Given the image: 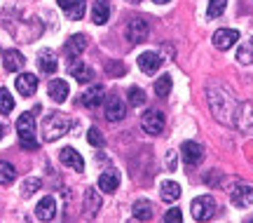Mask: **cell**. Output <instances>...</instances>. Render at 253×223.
<instances>
[{
	"mask_svg": "<svg viewBox=\"0 0 253 223\" xmlns=\"http://www.w3.org/2000/svg\"><path fill=\"white\" fill-rule=\"evenodd\" d=\"M73 122L68 115H63V113H49V115L42 120V139L45 141H56V139H61L63 134L73 129Z\"/></svg>",
	"mask_w": 253,
	"mask_h": 223,
	"instance_id": "1",
	"label": "cell"
},
{
	"mask_svg": "<svg viewBox=\"0 0 253 223\" xmlns=\"http://www.w3.org/2000/svg\"><path fill=\"white\" fill-rule=\"evenodd\" d=\"M17 134H19V143H21L24 151H36L38 139H36V120H33V113H21L19 115Z\"/></svg>",
	"mask_w": 253,
	"mask_h": 223,
	"instance_id": "2",
	"label": "cell"
},
{
	"mask_svg": "<svg viewBox=\"0 0 253 223\" xmlns=\"http://www.w3.org/2000/svg\"><path fill=\"white\" fill-rule=\"evenodd\" d=\"M190 212H192V219H195V221H209V219H213V214L218 212L216 200L211 195L195 197L192 205H190Z\"/></svg>",
	"mask_w": 253,
	"mask_h": 223,
	"instance_id": "3",
	"label": "cell"
},
{
	"mask_svg": "<svg viewBox=\"0 0 253 223\" xmlns=\"http://www.w3.org/2000/svg\"><path fill=\"white\" fill-rule=\"evenodd\" d=\"M141 127H143V132L150 134V136L162 134V129H164V113L162 111H157V108H148L143 115H141Z\"/></svg>",
	"mask_w": 253,
	"mask_h": 223,
	"instance_id": "4",
	"label": "cell"
},
{
	"mask_svg": "<svg viewBox=\"0 0 253 223\" xmlns=\"http://www.w3.org/2000/svg\"><path fill=\"white\" fill-rule=\"evenodd\" d=\"M230 202L235 207H239V209L251 207L253 205V186H249V183H237V186H232V190H230Z\"/></svg>",
	"mask_w": 253,
	"mask_h": 223,
	"instance_id": "5",
	"label": "cell"
},
{
	"mask_svg": "<svg viewBox=\"0 0 253 223\" xmlns=\"http://www.w3.org/2000/svg\"><path fill=\"white\" fill-rule=\"evenodd\" d=\"M150 33V28H148V21L141 17L131 19V24L126 26V40L131 45H138V43H145V38Z\"/></svg>",
	"mask_w": 253,
	"mask_h": 223,
	"instance_id": "6",
	"label": "cell"
},
{
	"mask_svg": "<svg viewBox=\"0 0 253 223\" xmlns=\"http://www.w3.org/2000/svg\"><path fill=\"white\" fill-rule=\"evenodd\" d=\"M68 73H71L78 82H82V85H84V82H89V80H94V71H91L84 61H80L78 56H73L71 61H68Z\"/></svg>",
	"mask_w": 253,
	"mask_h": 223,
	"instance_id": "7",
	"label": "cell"
},
{
	"mask_svg": "<svg viewBox=\"0 0 253 223\" xmlns=\"http://www.w3.org/2000/svg\"><path fill=\"white\" fill-rule=\"evenodd\" d=\"M56 5H59L63 14L68 19H73V21H78V19L84 17V9H87L84 0H56Z\"/></svg>",
	"mask_w": 253,
	"mask_h": 223,
	"instance_id": "8",
	"label": "cell"
},
{
	"mask_svg": "<svg viewBox=\"0 0 253 223\" xmlns=\"http://www.w3.org/2000/svg\"><path fill=\"white\" fill-rule=\"evenodd\" d=\"M181 158H183V162H188V165H197V162H202V158H204V148H202V143L183 141Z\"/></svg>",
	"mask_w": 253,
	"mask_h": 223,
	"instance_id": "9",
	"label": "cell"
},
{
	"mask_svg": "<svg viewBox=\"0 0 253 223\" xmlns=\"http://www.w3.org/2000/svg\"><path fill=\"white\" fill-rule=\"evenodd\" d=\"M59 160H61L66 167H71L73 171H84V160H82V155L75 151V148H71V146L61 148V153H59Z\"/></svg>",
	"mask_w": 253,
	"mask_h": 223,
	"instance_id": "10",
	"label": "cell"
},
{
	"mask_svg": "<svg viewBox=\"0 0 253 223\" xmlns=\"http://www.w3.org/2000/svg\"><path fill=\"white\" fill-rule=\"evenodd\" d=\"M2 66H5V71L17 73L26 66V59H24V54L19 52V50L12 47V50H5V52H2Z\"/></svg>",
	"mask_w": 253,
	"mask_h": 223,
	"instance_id": "11",
	"label": "cell"
},
{
	"mask_svg": "<svg viewBox=\"0 0 253 223\" xmlns=\"http://www.w3.org/2000/svg\"><path fill=\"white\" fill-rule=\"evenodd\" d=\"M138 68L145 73V75H153L162 68V56L157 52H143L138 56Z\"/></svg>",
	"mask_w": 253,
	"mask_h": 223,
	"instance_id": "12",
	"label": "cell"
},
{
	"mask_svg": "<svg viewBox=\"0 0 253 223\" xmlns=\"http://www.w3.org/2000/svg\"><path fill=\"white\" fill-rule=\"evenodd\" d=\"M235 43H239V33H237L235 28H220L213 33V45H216L218 50H230Z\"/></svg>",
	"mask_w": 253,
	"mask_h": 223,
	"instance_id": "13",
	"label": "cell"
},
{
	"mask_svg": "<svg viewBox=\"0 0 253 223\" xmlns=\"http://www.w3.org/2000/svg\"><path fill=\"white\" fill-rule=\"evenodd\" d=\"M125 115H126V106L122 99L120 97L106 99V117H108L110 122H120Z\"/></svg>",
	"mask_w": 253,
	"mask_h": 223,
	"instance_id": "14",
	"label": "cell"
},
{
	"mask_svg": "<svg viewBox=\"0 0 253 223\" xmlns=\"http://www.w3.org/2000/svg\"><path fill=\"white\" fill-rule=\"evenodd\" d=\"M14 85H17V92L21 97H33L38 89V78L33 73H21L17 80H14Z\"/></svg>",
	"mask_w": 253,
	"mask_h": 223,
	"instance_id": "15",
	"label": "cell"
},
{
	"mask_svg": "<svg viewBox=\"0 0 253 223\" xmlns=\"http://www.w3.org/2000/svg\"><path fill=\"white\" fill-rule=\"evenodd\" d=\"M36 216L40 219V221H52L56 216V202H54V197L52 195H47L42 197L40 202L36 205Z\"/></svg>",
	"mask_w": 253,
	"mask_h": 223,
	"instance_id": "16",
	"label": "cell"
},
{
	"mask_svg": "<svg viewBox=\"0 0 253 223\" xmlns=\"http://www.w3.org/2000/svg\"><path fill=\"white\" fill-rule=\"evenodd\" d=\"M47 92H49V99H52V101L63 104V101L68 99V82L61 80V78H54V80H49Z\"/></svg>",
	"mask_w": 253,
	"mask_h": 223,
	"instance_id": "17",
	"label": "cell"
},
{
	"mask_svg": "<svg viewBox=\"0 0 253 223\" xmlns=\"http://www.w3.org/2000/svg\"><path fill=\"white\" fill-rule=\"evenodd\" d=\"M103 99H106V89L101 87V85H91V87L82 94V104L89 108H96L103 104Z\"/></svg>",
	"mask_w": 253,
	"mask_h": 223,
	"instance_id": "18",
	"label": "cell"
},
{
	"mask_svg": "<svg viewBox=\"0 0 253 223\" xmlns=\"http://www.w3.org/2000/svg\"><path fill=\"white\" fill-rule=\"evenodd\" d=\"M87 50V36H82V33H75V36H71L68 40H66V54L68 56H80L82 52Z\"/></svg>",
	"mask_w": 253,
	"mask_h": 223,
	"instance_id": "19",
	"label": "cell"
},
{
	"mask_svg": "<svg viewBox=\"0 0 253 223\" xmlns=\"http://www.w3.org/2000/svg\"><path fill=\"white\" fill-rule=\"evenodd\" d=\"M99 188L103 193H115L120 188V171L118 169H110V171H103L99 176Z\"/></svg>",
	"mask_w": 253,
	"mask_h": 223,
	"instance_id": "20",
	"label": "cell"
},
{
	"mask_svg": "<svg viewBox=\"0 0 253 223\" xmlns=\"http://www.w3.org/2000/svg\"><path fill=\"white\" fill-rule=\"evenodd\" d=\"M110 17V0H94V7H91V21L94 24H106Z\"/></svg>",
	"mask_w": 253,
	"mask_h": 223,
	"instance_id": "21",
	"label": "cell"
},
{
	"mask_svg": "<svg viewBox=\"0 0 253 223\" xmlns=\"http://www.w3.org/2000/svg\"><path fill=\"white\" fill-rule=\"evenodd\" d=\"M38 66H40V71L47 73V75H52V73L56 71V56L52 50H42V52L38 54Z\"/></svg>",
	"mask_w": 253,
	"mask_h": 223,
	"instance_id": "22",
	"label": "cell"
},
{
	"mask_svg": "<svg viewBox=\"0 0 253 223\" xmlns=\"http://www.w3.org/2000/svg\"><path fill=\"white\" fill-rule=\"evenodd\" d=\"M131 214H134L136 221H150L153 219V205L148 200H136L134 207H131Z\"/></svg>",
	"mask_w": 253,
	"mask_h": 223,
	"instance_id": "23",
	"label": "cell"
},
{
	"mask_svg": "<svg viewBox=\"0 0 253 223\" xmlns=\"http://www.w3.org/2000/svg\"><path fill=\"white\" fill-rule=\"evenodd\" d=\"M160 195H162L164 202H176L181 197V186L176 181H164L160 186Z\"/></svg>",
	"mask_w": 253,
	"mask_h": 223,
	"instance_id": "24",
	"label": "cell"
},
{
	"mask_svg": "<svg viewBox=\"0 0 253 223\" xmlns=\"http://www.w3.org/2000/svg\"><path fill=\"white\" fill-rule=\"evenodd\" d=\"M237 61L244 63V66H251L253 63V43L239 45V50H237Z\"/></svg>",
	"mask_w": 253,
	"mask_h": 223,
	"instance_id": "25",
	"label": "cell"
},
{
	"mask_svg": "<svg viewBox=\"0 0 253 223\" xmlns=\"http://www.w3.org/2000/svg\"><path fill=\"white\" fill-rule=\"evenodd\" d=\"M171 85H173L171 75H162V78H157V80H155V94H157V97H162V99L169 97Z\"/></svg>",
	"mask_w": 253,
	"mask_h": 223,
	"instance_id": "26",
	"label": "cell"
},
{
	"mask_svg": "<svg viewBox=\"0 0 253 223\" xmlns=\"http://www.w3.org/2000/svg\"><path fill=\"white\" fill-rule=\"evenodd\" d=\"M14 178H17V169H14L9 162L0 160V183H2V186H7V183H12Z\"/></svg>",
	"mask_w": 253,
	"mask_h": 223,
	"instance_id": "27",
	"label": "cell"
},
{
	"mask_svg": "<svg viewBox=\"0 0 253 223\" xmlns=\"http://www.w3.org/2000/svg\"><path fill=\"white\" fill-rule=\"evenodd\" d=\"M12 111H14V99H12V94H9L7 89L2 87L0 89V113L7 115V113H12Z\"/></svg>",
	"mask_w": 253,
	"mask_h": 223,
	"instance_id": "28",
	"label": "cell"
},
{
	"mask_svg": "<svg viewBox=\"0 0 253 223\" xmlns=\"http://www.w3.org/2000/svg\"><path fill=\"white\" fill-rule=\"evenodd\" d=\"M225 7H227V0H209V9H207L209 19H218L225 12Z\"/></svg>",
	"mask_w": 253,
	"mask_h": 223,
	"instance_id": "29",
	"label": "cell"
},
{
	"mask_svg": "<svg viewBox=\"0 0 253 223\" xmlns=\"http://www.w3.org/2000/svg\"><path fill=\"white\" fill-rule=\"evenodd\" d=\"M40 186H42V181H40V178H26V181H24V186H21V195L31 197L36 190H40Z\"/></svg>",
	"mask_w": 253,
	"mask_h": 223,
	"instance_id": "30",
	"label": "cell"
},
{
	"mask_svg": "<svg viewBox=\"0 0 253 223\" xmlns=\"http://www.w3.org/2000/svg\"><path fill=\"white\" fill-rule=\"evenodd\" d=\"M129 104L131 106H143L145 104V92L141 87H129Z\"/></svg>",
	"mask_w": 253,
	"mask_h": 223,
	"instance_id": "31",
	"label": "cell"
},
{
	"mask_svg": "<svg viewBox=\"0 0 253 223\" xmlns=\"http://www.w3.org/2000/svg\"><path fill=\"white\" fill-rule=\"evenodd\" d=\"M87 141L91 143V146H96V148H101L103 146V134H101L99 127H89V132H87Z\"/></svg>",
	"mask_w": 253,
	"mask_h": 223,
	"instance_id": "32",
	"label": "cell"
},
{
	"mask_svg": "<svg viewBox=\"0 0 253 223\" xmlns=\"http://www.w3.org/2000/svg\"><path fill=\"white\" fill-rule=\"evenodd\" d=\"M164 221L167 223H181L183 221V212L181 209H169V212L164 214Z\"/></svg>",
	"mask_w": 253,
	"mask_h": 223,
	"instance_id": "33",
	"label": "cell"
},
{
	"mask_svg": "<svg viewBox=\"0 0 253 223\" xmlns=\"http://www.w3.org/2000/svg\"><path fill=\"white\" fill-rule=\"evenodd\" d=\"M169 169H176V153H169Z\"/></svg>",
	"mask_w": 253,
	"mask_h": 223,
	"instance_id": "34",
	"label": "cell"
},
{
	"mask_svg": "<svg viewBox=\"0 0 253 223\" xmlns=\"http://www.w3.org/2000/svg\"><path fill=\"white\" fill-rule=\"evenodd\" d=\"M153 2H157V5H167V2H171V0H153Z\"/></svg>",
	"mask_w": 253,
	"mask_h": 223,
	"instance_id": "35",
	"label": "cell"
},
{
	"mask_svg": "<svg viewBox=\"0 0 253 223\" xmlns=\"http://www.w3.org/2000/svg\"><path fill=\"white\" fill-rule=\"evenodd\" d=\"M2 134H5V127L0 125V139H2Z\"/></svg>",
	"mask_w": 253,
	"mask_h": 223,
	"instance_id": "36",
	"label": "cell"
},
{
	"mask_svg": "<svg viewBox=\"0 0 253 223\" xmlns=\"http://www.w3.org/2000/svg\"><path fill=\"white\" fill-rule=\"evenodd\" d=\"M126 2H141V0H126Z\"/></svg>",
	"mask_w": 253,
	"mask_h": 223,
	"instance_id": "37",
	"label": "cell"
}]
</instances>
